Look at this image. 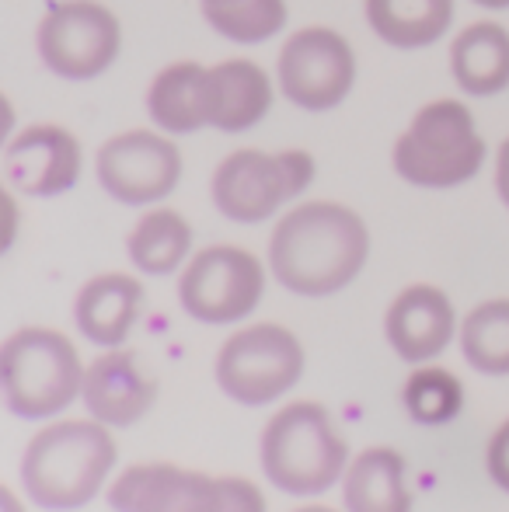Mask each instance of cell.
<instances>
[{
    "label": "cell",
    "instance_id": "6da1fadb",
    "mask_svg": "<svg viewBox=\"0 0 509 512\" xmlns=\"http://www.w3.org/2000/svg\"><path fill=\"white\" fill-rule=\"evenodd\" d=\"M370 258V230L346 203L311 199L279 216L269 237V265L279 286L297 297L346 290Z\"/></svg>",
    "mask_w": 509,
    "mask_h": 512
},
{
    "label": "cell",
    "instance_id": "7a4b0ae2",
    "mask_svg": "<svg viewBox=\"0 0 509 512\" xmlns=\"http://www.w3.org/2000/svg\"><path fill=\"white\" fill-rule=\"evenodd\" d=\"M116 460L119 443L112 425L67 418L32 436L21 457V481L39 506L77 509L102 492Z\"/></svg>",
    "mask_w": 509,
    "mask_h": 512
},
{
    "label": "cell",
    "instance_id": "3957f363",
    "mask_svg": "<svg viewBox=\"0 0 509 512\" xmlns=\"http://www.w3.org/2000/svg\"><path fill=\"white\" fill-rule=\"evenodd\" d=\"M262 467L279 492L321 495L346 474L349 443L325 405L293 401L265 425Z\"/></svg>",
    "mask_w": 509,
    "mask_h": 512
},
{
    "label": "cell",
    "instance_id": "277c9868",
    "mask_svg": "<svg viewBox=\"0 0 509 512\" xmlns=\"http://www.w3.org/2000/svg\"><path fill=\"white\" fill-rule=\"evenodd\" d=\"M485 154L475 112L457 98H440L422 105L398 136L394 171L419 189H457L482 171Z\"/></svg>",
    "mask_w": 509,
    "mask_h": 512
},
{
    "label": "cell",
    "instance_id": "5b68a950",
    "mask_svg": "<svg viewBox=\"0 0 509 512\" xmlns=\"http://www.w3.org/2000/svg\"><path fill=\"white\" fill-rule=\"evenodd\" d=\"M77 345L56 328H18L0 349V384L7 408L21 418H49L84 394Z\"/></svg>",
    "mask_w": 509,
    "mask_h": 512
},
{
    "label": "cell",
    "instance_id": "8992f818",
    "mask_svg": "<svg viewBox=\"0 0 509 512\" xmlns=\"http://www.w3.org/2000/svg\"><path fill=\"white\" fill-rule=\"evenodd\" d=\"M304 345L283 324H248L234 331L217 352V384L245 408H262L283 398L304 377Z\"/></svg>",
    "mask_w": 509,
    "mask_h": 512
},
{
    "label": "cell",
    "instance_id": "52a82bcc",
    "mask_svg": "<svg viewBox=\"0 0 509 512\" xmlns=\"http://www.w3.org/2000/svg\"><path fill=\"white\" fill-rule=\"evenodd\" d=\"M314 157L307 150H234L213 171V203L234 223H262L314 182Z\"/></svg>",
    "mask_w": 509,
    "mask_h": 512
},
{
    "label": "cell",
    "instance_id": "ba28073f",
    "mask_svg": "<svg viewBox=\"0 0 509 512\" xmlns=\"http://www.w3.org/2000/svg\"><path fill=\"white\" fill-rule=\"evenodd\" d=\"M123 49V25L116 11L98 0H60L39 21L42 63L56 77L91 81L102 77Z\"/></svg>",
    "mask_w": 509,
    "mask_h": 512
},
{
    "label": "cell",
    "instance_id": "9c48e42d",
    "mask_svg": "<svg viewBox=\"0 0 509 512\" xmlns=\"http://www.w3.org/2000/svg\"><path fill=\"white\" fill-rule=\"evenodd\" d=\"M265 265L252 251L234 244H213L196 251L178 279V297L189 317L203 324L245 321L262 304Z\"/></svg>",
    "mask_w": 509,
    "mask_h": 512
},
{
    "label": "cell",
    "instance_id": "30bf717a",
    "mask_svg": "<svg viewBox=\"0 0 509 512\" xmlns=\"http://www.w3.org/2000/svg\"><path fill=\"white\" fill-rule=\"evenodd\" d=\"M279 91L286 102L307 112H328L342 105L356 84V53L335 28H300L283 42L276 60Z\"/></svg>",
    "mask_w": 509,
    "mask_h": 512
},
{
    "label": "cell",
    "instance_id": "8fae6325",
    "mask_svg": "<svg viewBox=\"0 0 509 512\" xmlns=\"http://www.w3.org/2000/svg\"><path fill=\"white\" fill-rule=\"evenodd\" d=\"M109 502L116 509H262L245 478H210L178 464H136L119 474Z\"/></svg>",
    "mask_w": 509,
    "mask_h": 512
},
{
    "label": "cell",
    "instance_id": "7c38bea8",
    "mask_svg": "<svg viewBox=\"0 0 509 512\" xmlns=\"http://www.w3.org/2000/svg\"><path fill=\"white\" fill-rule=\"evenodd\" d=\"M98 182L126 206H150L168 199L182 182V150L171 133L126 129L98 150Z\"/></svg>",
    "mask_w": 509,
    "mask_h": 512
},
{
    "label": "cell",
    "instance_id": "4fadbf2b",
    "mask_svg": "<svg viewBox=\"0 0 509 512\" xmlns=\"http://www.w3.org/2000/svg\"><path fill=\"white\" fill-rule=\"evenodd\" d=\"M81 168V140L53 122H35L21 129L4 147V182L21 196H60L74 189Z\"/></svg>",
    "mask_w": 509,
    "mask_h": 512
},
{
    "label": "cell",
    "instance_id": "5bb4252c",
    "mask_svg": "<svg viewBox=\"0 0 509 512\" xmlns=\"http://www.w3.org/2000/svg\"><path fill=\"white\" fill-rule=\"evenodd\" d=\"M157 377L147 370L133 349L102 352L84 373V405H88L91 418L112 425V429H126V425L140 422L157 401Z\"/></svg>",
    "mask_w": 509,
    "mask_h": 512
},
{
    "label": "cell",
    "instance_id": "9a60e30c",
    "mask_svg": "<svg viewBox=\"0 0 509 512\" xmlns=\"http://www.w3.org/2000/svg\"><path fill=\"white\" fill-rule=\"evenodd\" d=\"M457 331L454 300L433 283H412L391 300L384 314V335L405 363L436 359Z\"/></svg>",
    "mask_w": 509,
    "mask_h": 512
},
{
    "label": "cell",
    "instance_id": "2e32d148",
    "mask_svg": "<svg viewBox=\"0 0 509 512\" xmlns=\"http://www.w3.org/2000/svg\"><path fill=\"white\" fill-rule=\"evenodd\" d=\"M272 95H276L272 77L252 60H224L217 67H206V126L220 129V133H245L269 115Z\"/></svg>",
    "mask_w": 509,
    "mask_h": 512
},
{
    "label": "cell",
    "instance_id": "e0dca14e",
    "mask_svg": "<svg viewBox=\"0 0 509 512\" xmlns=\"http://www.w3.org/2000/svg\"><path fill=\"white\" fill-rule=\"evenodd\" d=\"M143 283L126 272H105L81 286L74 300V321L88 342L116 349L129 338L143 314Z\"/></svg>",
    "mask_w": 509,
    "mask_h": 512
},
{
    "label": "cell",
    "instance_id": "ac0fdd59",
    "mask_svg": "<svg viewBox=\"0 0 509 512\" xmlns=\"http://www.w3.org/2000/svg\"><path fill=\"white\" fill-rule=\"evenodd\" d=\"M450 70L464 95L492 98L509 88V32L499 21H475L450 46Z\"/></svg>",
    "mask_w": 509,
    "mask_h": 512
},
{
    "label": "cell",
    "instance_id": "d6986e66",
    "mask_svg": "<svg viewBox=\"0 0 509 512\" xmlns=\"http://www.w3.org/2000/svg\"><path fill=\"white\" fill-rule=\"evenodd\" d=\"M405 453L391 446H370L349 460L342 474V492L349 509L398 512L412 509V492L405 488Z\"/></svg>",
    "mask_w": 509,
    "mask_h": 512
},
{
    "label": "cell",
    "instance_id": "ffe728a7",
    "mask_svg": "<svg viewBox=\"0 0 509 512\" xmlns=\"http://www.w3.org/2000/svg\"><path fill=\"white\" fill-rule=\"evenodd\" d=\"M367 21L394 49H426L447 35L454 0H367Z\"/></svg>",
    "mask_w": 509,
    "mask_h": 512
},
{
    "label": "cell",
    "instance_id": "44dd1931",
    "mask_svg": "<svg viewBox=\"0 0 509 512\" xmlns=\"http://www.w3.org/2000/svg\"><path fill=\"white\" fill-rule=\"evenodd\" d=\"M203 74V63L178 60L154 77V84L147 91V108L154 126H161L164 133H196V129H206Z\"/></svg>",
    "mask_w": 509,
    "mask_h": 512
},
{
    "label": "cell",
    "instance_id": "7402d4cb",
    "mask_svg": "<svg viewBox=\"0 0 509 512\" xmlns=\"http://www.w3.org/2000/svg\"><path fill=\"white\" fill-rule=\"evenodd\" d=\"M192 223L178 209H150L129 230V258L140 272L168 276L192 251Z\"/></svg>",
    "mask_w": 509,
    "mask_h": 512
},
{
    "label": "cell",
    "instance_id": "603a6c76",
    "mask_svg": "<svg viewBox=\"0 0 509 512\" xmlns=\"http://www.w3.org/2000/svg\"><path fill=\"white\" fill-rule=\"evenodd\" d=\"M464 359L485 377H509V300H485L461 321Z\"/></svg>",
    "mask_w": 509,
    "mask_h": 512
},
{
    "label": "cell",
    "instance_id": "cb8c5ba5",
    "mask_svg": "<svg viewBox=\"0 0 509 512\" xmlns=\"http://www.w3.org/2000/svg\"><path fill=\"white\" fill-rule=\"evenodd\" d=\"M405 411L412 415V422L419 425H447L461 415L464 408V387L443 366H422L405 380L401 391Z\"/></svg>",
    "mask_w": 509,
    "mask_h": 512
},
{
    "label": "cell",
    "instance_id": "d4e9b609",
    "mask_svg": "<svg viewBox=\"0 0 509 512\" xmlns=\"http://www.w3.org/2000/svg\"><path fill=\"white\" fill-rule=\"evenodd\" d=\"M203 14L213 25V32H220L224 39L241 42V46H258V42H269L272 35L283 32L290 7H286V0H234V4L203 7Z\"/></svg>",
    "mask_w": 509,
    "mask_h": 512
},
{
    "label": "cell",
    "instance_id": "484cf974",
    "mask_svg": "<svg viewBox=\"0 0 509 512\" xmlns=\"http://www.w3.org/2000/svg\"><path fill=\"white\" fill-rule=\"evenodd\" d=\"M485 464H489V474L499 488L509 495V418L492 432L489 450H485Z\"/></svg>",
    "mask_w": 509,
    "mask_h": 512
},
{
    "label": "cell",
    "instance_id": "4316f807",
    "mask_svg": "<svg viewBox=\"0 0 509 512\" xmlns=\"http://www.w3.org/2000/svg\"><path fill=\"white\" fill-rule=\"evenodd\" d=\"M496 189H499V196H503V203L509 206V136L496 154Z\"/></svg>",
    "mask_w": 509,
    "mask_h": 512
},
{
    "label": "cell",
    "instance_id": "83f0119b",
    "mask_svg": "<svg viewBox=\"0 0 509 512\" xmlns=\"http://www.w3.org/2000/svg\"><path fill=\"white\" fill-rule=\"evenodd\" d=\"M478 7H489V11H503V7H509V0H475Z\"/></svg>",
    "mask_w": 509,
    "mask_h": 512
},
{
    "label": "cell",
    "instance_id": "f1b7e54d",
    "mask_svg": "<svg viewBox=\"0 0 509 512\" xmlns=\"http://www.w3.org/2000/svg\"><path fill=\"white\" fill-rule=\"evenodd\" d=\"M203 7H220V4H234V0H199Z\"/></svg>",
    "mask_w": 509,
    "mask_h": 512
}]
</instances>
